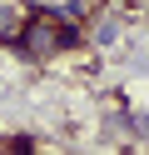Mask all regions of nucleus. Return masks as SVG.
Returning a JSON list of instances; mask_svg holds the SVG:
<instances>
[{"label": "nucleus", "instance_id": "nucleus-3", "mask_svg": "<svg viewBox=\"0 0 149 155\" xmlns=\"http://www.w3.org/2000/svg\"><path fill=\"white\" fill-rule=\"evenodd\" d=\"M5 150H35V135H5Z\"/></svg>", "mask_w": 149, "mask_h": 155}, {"label": "nucleus", "instance_id": "nucleus-2", "mask_svg": "<svg viewBox=\"0 0 149 155\" xmlns=\"http://www.w3.org/2000/svg\"><path fill=\"white\" fill-rule=\"evenodd\" d=\"M119 30H124V20H119V10L89 15V50H109V45H119Z\"/></svg>", "mask_w": 149, "mask_h": 155}, {"label": "nucleus", "instance_id": "nucleus-4", "mask_svg": "<svg viewBox=\"0 0 149 155\" xmlns=\"http://www.w3.org/2000/svg\"><path fill=\"white\" fill-rule=\"evenodd\" d=\"M129 135H134V140H149V115H134V125H129Z\"/></svg>", "mask_w": 149, "mask_h": 155}, {"label": "nucleus", "instance_id": "nucleus-5", "mask_svg": "<svg viewBox=\"0 0 149 155\" xmlns=\"http://www.w3.org/2000/svg\"><path fill=\"white\" fill-rule=\"evenodd\" d=\"M40 5H50V0H20V10H40Z\"/></svg>", "mask_w": 149, "mask_h": 155}, {"label": "nucleus", "instance_id": "nucleus-1", "mask_svg": "<svg viewBox=\"0 0 149 155\" xmlns=\"http://www.w3.org/2000/svg\"><path fill=\"white\" fill-rule=\"evenodd\" d=\"M89 45V25L60 15V5H40V10H25V25H20L15 50L25 55L30 65H50L60 55H75Z\"/></svg>", "mask_w": 149, "mask_h": 155}]
</instances>
